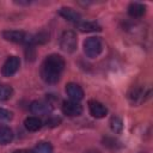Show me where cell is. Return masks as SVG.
Returning a JSON list of instances; mask_svg holds the SVG:
<instances>
[{
  "mask_svg": "<svg viewBox=\"0 0 153 153\" xmlns=\"http://www.w3.org/2000/svg\"><path fill=\"white\" fill-rule=\"evenodd\" d=\"M13 140V131L10 127L0 126V145H7Z\"/></svg>",
  "mask_w": 153,
  "mask_h": 153,
  "instance_id": "obj_14",
  "label": "cell"
},
{
  "mask_svg": "<svg viewBox=\"0 0 153 153\" xmlns=\"http://www.w3.org/2000/svg\"><path fill=\"white\" fill-rule=\"evenodd\" d=\"M110 126H111L112 131H115V133H120L123 128V123L118 117H112L110 121Z\"/></svg>",
  "mask_w": 153,
  "mask_h": 153,
  "instance_id": "obj_17",
  "label": "cell"
},
{
  "mask_svg": "<svg viewBox=\"0 0 153 153\" xmlns=\"http://www.w3.org/2000/svg\"><path fill=\"white\" fill-rule=\"evenodd\" d=\"M30 111L35 115L44 116L50 112V104L43 100H35L30 104Z\"/></svg>",
  "mask_w": 153,
  "mask_h": 153,
  "instance_id": "obj_9",
  "label": "cell"
},
{
  "mask_svg": "<svg viewBox=\"0 0 153 153\" xmlns=\"http://www.w3.org/2000/svg\"><path fill=\"white\" fill-rule=\"evenodd\" d=\"M65 68V60L57 54H51L47 56L42 63L41 76L48 84H55L60 80L61 73Z\"/></svg>",
  "mask_w": 153,
  "mask_h": 153,
  "instance_id": "obj_1",
  "label": "cell"
},
{
  "mask_svg": "<svg viewBox=\"0 0 153 153\" xmlns=\"http://www.w3.org/2000/svg\"><path fill=\"white\" fill-rule=\"evenodd\" d=\"M13 90L8 85H0V100H7L12 97Z\"/></svg>",
  "mask_w": 153,
  "mask_h": 153,
  "instance_id": "obj_16",
  "label": "cell"
},
{
  "mask_svg": "<svg viewBox=\"0 0 153 153\" xmlns=\"http://www.w3.org/2000/svg\"><path fill=\"white\" fill-rule=\"evenodd\" d=\"M148 96H149V90H146L145 87H141V86H136L129 91L128 99L130 100L131 104H140L145 102V99Z\"/></svg>",
  "mask_w": 153,
  "mask_h": 153,
  "instance_id": "obj_4",
  "label": "cell"
},
{
  "mask_svg": "<svg viewBox=\"0 0 153 153\" xmlns=\"http://www.w3.org/2000/svg\"><path fill=\"white\" fill-rule=\"evenodd\" d=\"M11 117H12L11 111L0 108V121H7V120H11Z\"/></svg>",
  "mask_w": 153,
  "mask_h": 153,
  "instance_id": "obj_18",
  "label": "cell"
},
{
  "mask_svg": "<svg viewBox=\"0 0 153 153\" xmlns=\"http://www.w3.org/2000/svg\"><path fill=\"white\" fill-rule=\"evenodd\" d=\"M85 153H100L98 149H87Z\"/></svg>",
  "mask_w": 153,
  "mask_h": 153,
  "instance_id": "obj_21",
  "label": "cell"
},
{
  "mask_svg": "<svg viewBox=\"0 0 153 153\" xmlns=\"http://www.w3.org/2000/svg\"><path fill=\"white\" fill-rule=\"evenodd\" d=\"M59 14H60L62 18H65L66 20H68V22H74L75 24L79 23L80 19H81V16H80L76 11H74L73 8H71V7H61V8L59 10Z\"/></svg>",
  "mask_w": 153,
  "mask_h": 153,
  "instance_id": "obj_10",
  "label": "cell"
},
{
  "mask_svg": "<svg viewBox=\"0 0 153 153\" xmlns=\"http://www.w3.org/2000/svg\"><path fill=\"white\" fill-rule=\"evenodd\" d=\"M12 153H32V151H30V149H17V151H13Z\"/></svg>",
  "mask_w": 153,
  "mask_h": 153,
  "instance_id": "obj_20",
  "label": "cell"
},
{
  "mask_svg": "<svg viewBox=\"0 0 153 153\" xmlns=\"http://www.w3.org/2000/svg\"><path fill=\"white\" fill-rule=\"evenodd\" d=\"M103 50V43L98 37H90L84 42V53L86 56L93 59L97 57Z\"/></svg>",
  "mask_w": 153,
  "mask_h": 153,
  "instance_id": "obj_2",
  "label": "cell"
},
{
  "mask_svg": "<svg viewBox=\"0 0 153 153\" xmlns=\"http://www.w3.org/2000/svg\"><path fill=\"white\" fill-rule=\"evenodd\" d=\"M24 126L29 131H37L42 127V121L38 117H35V116L26 117L25 121H24Z\"/></svg>",
  "mask_w": 153,
  "mask_h": 153,
  "instance_id": "obj_13",
  "label": "cell"
},
{
  "mask_svg": "<svg viewBox=\"0 0 153 153\" xmlns=\"http://www.w3.org/2000/svg\"><path fill=\"white\" fill-rule=\"evenodd\" d=\"M76 27L81 31V32H94V31H100L102 27L99 24H97L96 22H79L76 23Z\"/></svg>",
  "mask_w": 153,
  "mask_h": 153,
  "instance_id": "obj_12",
  "label": "cell"
},
{
  "mask_svg": "<svg viewBox=\"0 0 153 153\" xmlns=\"http://www.w3.org/2000/svg\"><path fill=\"white\" fill-rule=\"evenodd\" d=\"M62 112L69 117L80 116L82 112V106L78 102L67 100V102H63V104H62Z\"/></svg>",
  "mask_w": 153,
  "mask_h": 153,
  "instance_id": "obj_6",
  "label": "cell"
},
{
  "mask_svg": "<svg viewBox=\"0 0 153 153\" xmlns=\"http://www.w3.org/2000/svg\"><path fill=\"white\" fill-rule=\"evenodd\" d=\"M19 66H20V60H19V57H17V56H10V57H7V60L5 61L1 72H2V74H4L5 76H11V75H13L14 73H17Z\"/></svg>",
  "mask_w": 153,
  "mask_h": 153,
  "instance_id": "obj_5",
  "label": "cell"
},
{
  "mask_svg": "<svg viewBox=\"0 0 153 153\" xmlns=\"http://www.w3.org/2000/svg\"><path fill=\"white\" fill-rule=\"evenodd\" d=\"M78 45L76 35L74 31H65L60 38V47L66 53H73L75 51Z\"/></svg>",
  "mask_w": 153,
  "mask_h": 153,
  "instance_id": "obj_3",
  "label": "cell"
},
{
  "mask_svg": "<svg viewBox=\"0 0 153 153\" xmlns=\"http://www.w3.org/2000/svg\"><path fill=\"white\" fill-rule=\"evenodd\" d=\"M145 12H146V6L140 2H131L128 7V14L133 18H140L145 14Z\"/></svg>",
  "mask_w": 153,
  "mask_h": 153,
  "instance_id": "obj_11",
  "label": "cell"
},
{
  "mask_svg": "<svg viewBox=\"0 0 153 153\" xmlns=\"http://www.w3.org/2000/svg\"><path fill=\"white\" fill-rule=\"evenodd\" d=\"M104 145L108 146V147L115 148L116 147V140L115 139H111V137H105L104 139Z\"/></svg>",
  "mask_w": 153,
  "mask_h": 153,
  "instance_id": "obj_19",
  "label": "cell"
},
{
  "mask_svg": "<svg viewBox=\"0 0 153 153\" xmlns=\"http://www.w3.org/2000/svg\"><path fill=\"white\" fill-rule=\"evenodd\" d=\"M88 109H90V114L96 118H103L108 114V109L105 108V105H103L98 100H93V99L88 100Z\"/></svg>",
  "mask_w": 153,
  "mask_h": 153,
  "instance_id": "obj_7",
  "label": "cell"
},
{
  "mask_svg": "<svg viewBox=\"0 0 153 153\" xmlns=\"http://www.w3.org/2000/svg\"><path fill=\"white\" fill-rule=\"evenodd\" d=\"M32 153H53V146L49 142H41L32 149Z\"/></svg>",
  "mask_w": 153,
  "mask_h": 153,
  "instance_id": "obj_15",
  "label": "cell"
},
{
  "mask_svg": "<svg viewBox=\"0 0 153 153\" xmlns=\"http://www.w3.org/2000/svg\"><path fill=\"white\" fill-rule=\"evenodd\" d=\"M66 92L68 94V97L71 98V100H74V102H79L84 98V91L82 88L75 84V82H68L66 85Z\"/></svg>",
  "mask_w": 153,
  "mask_h": 153,
  "instance_id": "obj_8",
  "label": "cell"
}]
</instances>
